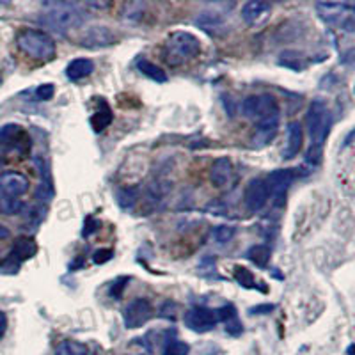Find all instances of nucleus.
<instances>
[{"label":"nucleus","instance_id":"58836bf2","mask_svg":"<svg viewBox=\"0 0 355 355\" xmlns=\"http://www.w3.org/2000/svg\"><path fill=\"white\" fill-rule=\"evenodd\" d=\"M0 85H2V73H0Z\"/></svg>","mask_w":355,"mask_h":355},{"label":"nucleus","instance_id":"39448f33","mask_svg":"<svg viewBox=\"0 0 355 355\" xmlns=\"http://www.w3.org/2000/svg\"><path fill=\"white\" fill-rule=\"evenodd\" d=\"M316 11H318L320 18L325 24L334 25V27L341 28L345 33H354V6L338 4V2H318L316 4Z\"/></svg>","mask_w":355,"mask_h":355},{"label":"nucleus","instance_id":"f3484780","mask_svg":"<svg viewBox=\"0 0 355 355\" xmlns=\"http://www.w3.org/2000/svg\"><path fill=\"white\" fill-rule=\"evenodd\" d=\"M302 142H304L302 125H300L299 121L288 123V144H286V150L283 151V157L284 158L297 157L299 151L302 150Z\"/></svg>","mask_w":355,"mask_h":355},{"label":"nucleus","instance_id":"423d86ee","mask_svg":"<svg viewBox=\"0 0 355 355\" xmlns=\"http://www.w3.org/2000/svg\"><path fill=\"white\" fill-rule=\"evenodd\" d=\"M243 116L254 121H265L268 117L279 116V105L272 94H254L243 100L242 103Z\"/></svg>","mask_w":355,"mask_h":355},{"label":"nucleus","instance_id":"9b49d317","mask_svg":"<svg viewBox=\"0 0 355 355\" xmlns=\"http://www.w3.org/2000/svg\"><path fill=\"white\" fill-rule=\"evenodd\" d=\"M151 316H153V307L150 300L135 299L123 311V323L126 329H139L150 322Z\"/></svg>","mask_w":355,"mask_h":355},{"label":"nucleus","instance_id":"4468645a","mask_svg":"<svg viewBox=\"0 0 355 355\" xmlns=\"http://www.w3.org/2000/svg\"><path fill=\"white\" fill-rule=\"evenodd\" d=\"M0 190L6 198L17 199L28 190V180L20 173H4L0 176Z\"/></svg>","mask_w":355,"mask_h":355},{"label":"nucleus","instance_id":"c756f323","mask_svg":"<svg viewBox=\"0 0 355 355\" xmlns=\"http://www.w3.org/2000/svg\"><path fill=\"white\" fill-rule=\"evenodd\" d=\"M114 256V252L110 249H101V250H96L93 256V261L96 263V265H103V263L110 261Z\"/></svg>","mask_w":355,"mask_h":355},{"label":"nucleus","instance_id":"f8f14e48","mask_svg":"<svg viewBox=\"0 0 355 355\" xmlns=\"http://www.w3.org/2000/svg\"><path fill=\"white\" fill-rule=\"evenodd\" d=\"M270 196H268V189H266L265 182L263 180H250L249 185L245 187V192H243V202H245L247 211L250 214H258L266 206Z\"/></svg>","mask_w":355,"mask_h":355},{"label":"nucleus","instance_id":"1a4fd4ad","mask_svg":"<svg viewBox=\"0 0 355 355\" xmlns=\"http://www.w3.org/2000/svg\"><path fill=\"white\" fill-rule=\"evenodd\" d=\"M295 180L293 169H277L272 171L266 178V189H268V196L274 198L275 206H283L284 201H286V192L290 189V185Z\"/></svg>","mask_w":355,"mask_h":355},{"label":"nucleus","instance_id":"aec40b11","mask_svg":"<svg viewBox=\"0 0 355 355\" xmlns=\"http://www.w3.org/2000/svg\"><path fill=\"white\" fill-rule=\"evenodd\" d=\"M137 68L142 75H146V77L151 78V80L158 82V84H164V82H167L166 71H162V68H158L157 64H153V62L148 61V59H139Z\"/></svg>","mask_w":355,"mask_h":355},{"label":"nucleus","instance_id":"2f4dec72","mask_svg":"<svg viewBox=\"0 0 355 355\" xmlns=\"http://www.w3.org/2000/svg\"><path fill=\"white\" fill-rule=\"evenodd\" d=\"M98 226H100V222H98L96 218L87 217L84 222V231H82V236H89V234H93L94 231L98 230Z\"/></svg>","mask_w":355,"mask_h":355},{"label":"nucleus","instance_id":"ddd939ff","mask_svg":"<svg viewBox=\"0 0 355 355\" xmlns=\"http://www.w3.org/2000/svg\"><path fill=\"white\" fill-rule=\"evenodd\" d=\"M116 34H114L109 27H91L87 28L84 33V36L80 37L82 46L91 50L107 49V46L116 44Z\"/></svg>","mask_w":355,"mask_h":355},{"label":"nucleus","instance_id":"393cba45","mask_svg":"<svg viewBox=\"0 0 355 355\" xmlns=\"http://www.w3.org/2000/svg\"><path fill=\"white\" fill-rule=\"evenodd\" d=\"M234 281L243 288H256V279L254 275L250 274V270H247L245 266H234Z\"/></svg>","mask_w":355,"mask_h":355},{"label":"nucleus","instance_id":"bb28decb","mask_svg":"<svg viewBox=\"0 0 355 355\" xmlns=\"http://www.w3.org/2000/svg\"><path fill=\"white\" fill-rule=\"evenodd\" d=\"M190 347L185 343V341H178V339H173L164 348V354L162 355H189Z\"/></svg>","mask_w":355,"mask_h":355},{"label":"nucleus","instance_id":"412c9836","mask_svg":"<svg viewBox=\"0 0 355 355\" xmlns=\"http://www.w3.org/2000/svg\"><path fill=\"white\" fill-rule=\"evenodd\" d=\"M247 258L254 263L256 266H261L265 268L270 261V247L263 245V243H258V245H252L249 250H247Z\"/></svg>","mask_w":355,"mask_h":355},{"label":"nucleus","instance_id":"72a5a7b5","mask_svg":"<svg viewBox=\"0 0 355 355\" xmlns=\"http://www.w3.org/2000/svg\"><path fill=\"white\" fill-rule=\"evenodd\" d=\"M4 210L6 214H17L20 210V201L12 198H4Z\"/></svg>","mask_w":355,"mask_h":355},{"label":"nucleus","instance_id":"5701e85b","mask_svg":"<svg viewBox=\"0 0 355 355\" xmlns=\"http://www.w3.org/2000/svg\"><path fill=\"white\" fill-rule=\"evenodd\" d=\"M89 348L85 347L80 341H75V339H66L61 341L55 348V355H87Z\"/></svg>","mask_w":355,"mask_h":355},{"label":"nucleus","instance_id":"a211bd4d","mask_svg":"<svg viewBox=\"0 0 355 355\" xmlns=\"http://www.w3.org/2000/svg\"><path fill=\"white\" fill-rule=\"evenodd\" d=\"M277 126H279V116L268 117V119H265V121H259L258 128H256V135H254L256 148H261V146L268 144V142L275 137Z\"/></svg>","mask_w":355,"mask_h":355},{"label":"nucleus","instance_id":"9d476101","mask_svg":"<svg viewBox=\"0 0 355 355\" xmlns=\"http://www.w3.org/2000/svg\"><path fill=\"white\" fill-rule=\"evenodd\" d=\"M31 148V139H27L24 128L18 125H6L0 128V153H25Z\"/></svg>","mask_w":355,"mask_h":355},{"label":"nucleus","instance_id":"f704fd0d","mask_svg":"<svg viewBox=\"0 0 355 355\" xmlns=\"http://www.w3.org/2000/svg\"><path fill=\"white\" fill-rule=\"evenodd\" d=\"M274 309H275L274 304H261V306L250 307V313H252V315H268V313Z\"/></svg>","mask_w":355,"mask_h":355},{"label":"nucleus","instance_id":"6ab92c4d","mask_svg":"<svg viewBox=\"0 0 355 355\" xmlns=\"http://www.w3.org/2000/svg\"><path fill=\"white\" fill-rule=\"evenodd\" d=\"M93 71H94V62L91 61V59H85V57H82V59H75V61L69 62L68 68H66V75H68L69 80L73 82H78L82 80V78L89 77Z\"/></svg>","mask_w":355,"mask_h":355},{"label":"nucleus","instance_id":"c9c22d12","mask_svg":"<svg viewBox=\"0 0 355 355\" xmlns=\"http://www.w3.org/2000/svg\"><path fill=\"white\" fill-rule=\"evenodd\" d=\"M6 331H8V316L4 311H0V339L4 338Z\"/></svg>","mask_w":355,"mask_h":355},{"label":"nucleus","instance_id":"20e7f679","mask_svg":"<svg viewBox=\"0 0 355 355\" xmlns=\"http://www.w3.org/2000/svg\"><path fill=\"white\" fill-rule=\"evenodd\" d=\"M18 49L25 55L37 59V61H52L57 53L55 41L50 34L37 28H24L17 34Z\"/></svg>","mask_w":355,"mask_h":355},{"label":"nucleus","instance_id":"cd10ccee","mask_svg":"<svg viewBox=\"0 0 355 355\" xmlns=\"http://www.w3.org/2000/svg\"><path fill=\"white\" fill-rule=\"evenodd\" d=\"M234 233H236V230H234L233 226H218L214 230V239L217 240L218 243H227L231 242Z\"/></svg>","mask_w":355,"mask_h":355},{"label":"nucleus","instance_id":"f257e3e1","mask_svg":"<svg viewBox=\"0 0 355 355\" xmlns=\"http://www.w3.org/2000/svg\"><path fill=\"white\" fill-rule=\"evenodd\" d=\"M307 123V132H309L311 139V148L307 151V162H311L313 166L320 164L322 160V151L323 144L327 141L329 130H331L332 119L331 112H329L327 105L322 100H315L309 105L306 116Z\"/></svg>","mask_w":355,"mask_h":355},{"label":"nucleus","instance_id":"dca6fc26","mask_svg":"<svg viewBox=\"0 0 355 355\" xmlns=\"http://www.w3.org/2000/svg\"><path fill=\"white\" fill-rule=\"evenodd\" d=\"M210 178L211 183L215 187H224L231 182V178H233V164L227 157H220L214 162V166H211L210 171Z\"/></svg>","mask_w":355,"mask_h":355},{"label":"nucleus","instance_id":"2eb2a0df","mask_svg":"<svg viewBox=\"0 0 355 355\" xmlns=\"http://www.w3.org/2000/svg\"><path fill=\"white\" fill-rule=\"evenodd\" d=\"M272 6L268 2H261V0H250L242 8V18L245 20V24L256 25L259 21L265 20L270 12Z\"/></svg>","mask_w":355,"mask_h":355},{"label":"nucleus","instance_id":"a878e982","mask_svg":"<svg viewBox=\"0 0 355 355\" xmlns=\"http://www.w3.org/2000/svg\"><path fill=\"white\" fill-rule=\"evenodd\" d=\"M128 355H153L150 341L146 338L132 339V343L128 345Z\"/></svg>","mask_w":355,"mask_h":355},{"label":"nucleus","instance_id":"e433bc0d","mask_svg":"<svg viewBox=\"0 0 355 355\" xmlns=\"http://www.w3.org/2000/svg\"><path fill=\"white\" fill-rule=\"evenodd\" d=\"M8 236H9V230H8V227L2 226V224H0V240L8 239Z\"/></svg>","mask_w":355,"mask_h":355},{"label":"nucleus","instance_id":"f03ea898","mask_svg":"<svg viewBox=\"0 0 355 355\" xmlns=\"http://www.w3.org/2000/svg\"><path fill=\"white\" fill-rule=\"evenodd\" d=\"M201 52V41L187 31H176L167 36L164 43V59L169 66H182L192 61Z\"/></svg>","mask_w":355,"mask_h":355},{"label":"nucleus","instance_id":"7c9ffc66","mask_svg":"<svg viewBox=\"0 0 355 355\" xmlns=\"http://www.w3.org/2000/svg\"><path fill=\"white\" fill-rule=\"evenodd\" d=\"M125 283H128V277L117 279L116 283L112 284V288H110V295H112L114 299H119V297H121L123 290H125Z\"/></svg>","mask_w":355,"mask_h":355},{"label":"nucleus","instance_id":"7ed1b4c3","mask_svg":"<svg viewBox=\"0 0 355 355\" xmlns=\"http://www.w3.org/2000/svg\"><path fill=\"white\" fill-rule=\"evenodd\" d=\"M85 18H87L85 12L78 6L61 2V4L46 6V11L43 12L41 21L49 28L55 31V33L64 34L71 31V28L80 27L85 21Z\"/></svg>","mask_w":355,"mask_h":355},{"label":"nucleus","instance_id":"b1692460","mask_svg":"<svg viewBox=\"0 0 355 355\" xmlns=\"http://www.w3.org/2000/svg\"><path fill=\"white\" fill-rule=\"evenodd\" d=\"M196 24H198L199 27L205 28L206 33H210V34L217 33L218 28H222V20L217 12H202L201 17L196 20Z\"/></svg>","mask_w":355,"mask_h":355},{"label":"nucleus","instance_id":"c85d7f7f","mask_svg":"<svg viewBox=\"0 0 355 355\" xmlns=\"http://www.w3.org/2000/svg\"><path fill=\"white\" fill-rule=\"evenodd\" d=\"M53 94H55V87H53V84H43L36 89V98L41 101L52 100Z\"/></svg>","mask_w":355,"mask_h":355},{"label":"nucleus","instance_id":"4be33fe9","mask_svg":"<svg viewBox=\"0 0 355 355\" xmlns=\"http://www.w3.org/2000/svg\"><path fill=\"white\" fill-rule=\"evenodd\" d=\"M101 109L103 110H98L91 117V126L94 128V132H103L112 123V110H110V107L107 105L105 101H101Z\"/></svg>","mask_w":355,"mask_h":355},{"label":"nucleus","instance_id":"473e14b6","mask_svg":"<svg viewBox=\"0 0 355 355\" xmlns=\"http://www.w3.org/2000/svg\"><path fill=\"white\" fill-rule=\"evenodd\" d=\"M226 331L233 336H239L242 332V323H240L239 316H234V318L227 320L226 322Z\"/></svg>","mask_w":355,"mask_h":355},{"label":"nucleus","instance_id":"4c0bfd02","mask_svg":"<svg viewBox=\"0 0 355 355\" xmlns=\"http://www.w3.org/2000/svg\"><path fill=\"white\" fill-rule=\"evenodd\" d=\"M2 169H4V162H2V158H0V176H2Z\"/></svg>","mask_w":355,"mask_h":355},{"label":"nucleus","instance_id":"6e6552de","mask_svg":"<svg viewBox=\"0 0 355 355\" xmlns=\"http://www.w3.org/2000/svg\"><path fill=\"white\" fill-rule=\"evenodd\" d=\"M185 325L190 331L199 332H208L211 329H215L218 322H220V316H218L217 309H210V307H192L185 313Z\"/></svg>","mask_w":355,"mask_h":355},{"label":"nucleus","instance_id":"0eeeda50","mask_svg":"<svg viewBox=\"0 0 355 355\" xmlns=\"http://www.w3.org/2000/svg\"><path fill=\"white\" fill-rule=\"evenodd\" d=\"M37 252V245L34 242V239H28V236H20L17 239V242L12 243L11 252L8 254V258L0 263V268L6 272H18L20 265L27 259L34 258Z\"/></svg>","mask_w":355,"mask_h":355}]
</instances>
